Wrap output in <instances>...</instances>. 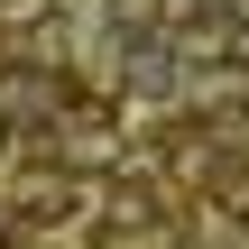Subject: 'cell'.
<instances>
[{
    "mask_svg": "<svg viewBox=\"0 0 249 249\" xmlns=\"http://www.w3.org/2000/svg\"><path fill=\"white\" fill-rule=\"evenodd\" d=\"M213 194H222V213H249V166H222V185H213Z\"/></svg>",
    "mask_w": 249,
    "mask_h": 249,
    "instance_id": "3",
    "label": "cell"
},
{
    "mask_svg": "<svg viewBox=\"0 0 249 249\" xmlns=\"http://www.w3.org/2000/svg\"><path fill=\"white\" fill-rule=\"evenodd\" d=\"M65 213H74V185H37L28 194V222H65Z\"/></svg>",
    "mask_w": 249,
    "mask_h": 249,
    "instance_id": "1",
    "label": "cell"
},
{
    "mask_svg": "<svg viewBox=\"0 0 249 249\" xmlns=\"http://www.w3.org/2000/svg\"><path fill=\"white\" fill-rule=\"evenodd\" d=\"M231 65H240V74H249V18H240V28H231Z\"/></svg>",
    "mask_w": 249,
    "mask_h": 249,
    "instance_id": "4",
    "label": "cell"
},
{
    "mask_svg": "<svg viewBox=\"0 0 249 249\" xmlns=\"http://www.w3.org/2000/svg\"><path fill=\"white\" fill-rule=\"evenodd\" d=\"M222 249H249V231H231V240H222Z\"/></svg>",
    "mask_w": 249,
    "mask_h": 249,
    "instance_id": "5",
    "label": "cell"
},
{
    "mask_svg": "<svg viewBox=\"0 0 249 249\" xmlns=\"http://www.w3.org/2000/svg\"><path fill=\"white\" fill-rule=\"evenodd\" d=\"M37 18H55V0H0V28H37Z\"/></svg>",
    "mask_w": 249,
    "mask_h": 249,
    "instance_id": "2",
    "label": "cell"
}]
</instances>
